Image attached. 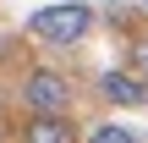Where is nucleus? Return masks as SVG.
Masks as SVG:
<instances>
[{
    "label": "nucleus",
    "mask_w": 148,
    "mask_h": 143,
    "mask_svg": "<svg viewBox=\"0 0 148 143\" xmlns=\"http://www.w3.org/2000/svg\"><path fill=\"white\" fill-rule=\"evenodd\" d=\"M93 22H99V11H93L88 0H49V6H38V11L27 17V33H33L38 44L71 50V44H82V39L93 33Z\"/></svg>",
    "instance_id": "1"
},
{
    "label": "nucleus",
    "mask_w": 148,
    "mask_h": 143,
    "mask_svg": "<svg viewBox=\"0 0 148 143\" xmlns=\"http://www.w3.org/2000/svg\"><path fill=\"white\" fill-rule=\"evenodd\" d=\"M22 105L27 116H71V83L49 66H33L22 77Z\"/></svg>",
    "instance_id": "2"
},
{
    "label": "nucleus",
    "mask_w": 148,
    "mask_h": 143,
    "mask_svg": "<svg viewBox=\"0 0 148 143\" xmlns=\"http://www.w3.org/2000/svg\"><path fill=\"white\" fill-rule=\"evenodd\" d=\"M16 143H82V127L71 116H27L16 127Z\"/></svg>",
    "instance_id": "3"
},
{
    "label": "nucleus",
    "mask_w": 148,
    "mask_h": 143,
    "mask_svg": "<svg viewBox=\"0 0 148 143\" xmlns=\"http://www.w3.org/2000/svg\"><path fill=\"white\" fill-rule=\"evenodd\" d=\"M99 94H104L115 110H137V105H148V83L132 77L126 66H110V72L99 77Z\"/></svg>",
    "instance_id": "4"
},
{
    "label": "nucleus",
    "mask_w": 148,
    "mask_h": 143,
    "mask_svg": "<svg viewBox=\"0 0 148 143\" xmlns=\"http://www.w3.org/2000/svg\"><path fill=\"white\" fill-rule=\"evenodd\" d=\"M82 143H143L132 127H121V121H99V127H88Z\"/></svg>",
    "instance_id": "5"
},
{
    "label": "nucleus",
    "mask_w": 148,
    "mask_h": 143,
    "mask_svg": "<svg viewBox=\"0 0 148 143\" xmlns=\"http://www.w3.org/2000/svg\"><path fill=\"white\" fill-rule=\"evenodd\" d=\"M126 72L148 83V39H132V44H126Z\"/></svg>",
    "instance_id": "6"
},
{
    "label": "nucleus",
    "mask_w": 148,
    "mask_h": 143,
    "mask_svg": "<svg viewBox=\"0 0 148 143\" xmlns=\"http://www.w3.org/2000/svg\"><path fill=\"white\" fill-rule=\"evenodd\" d=\"M137 6H143V11H148V0H137Z\"/></svg>",
    "instance_id": "7"
}]
</instances>
